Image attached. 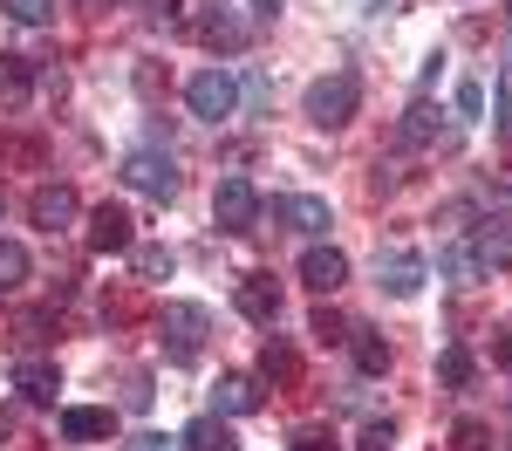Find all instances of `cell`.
Returning <instances> with one entry per match:
<instances>
[{
  "label": "cell",
  "instance_id": "1",
  "mask_svg": "<svg viewBox=\"0 0 512 451\" xmlns=\"http://www.w3.org/2000/svg\"><path fill=\"white\" fill-rule=\"evenodd\" d=\"M355 110H362V82H355L349 69H335V76H321L315 89H308V123H315V130H342Z\"/></svg>",
  "mask_w": 512,
  "mask_h": 451
},
{
  "label": "cell",
  "instance_id": "2",
  "mask_svg": "<svg viewBox=\"0 0 512 451\" xmlns=\"http://www.w3.org/2000/svg\"><path fill=\"white\" fill-rule=\"evenodd\" d=\"M205 335H212V315H205L198 301H171V308H164V356L178 369L205 356Z\"/></svg>",
  "mask_w": 512,
  "mask_h": 451
},
{
  "label": "cell",
  "instance_id": "3",
  "mask_svg": "<svg viewBox=\"0 0 512 451\" xmlns=\"http://www.w3.org/2000/svg\"><path fill=\"white\" fill-rule=\"evenodd\" d=\"M117 178L130 185V192H144V199H178V164H171V151H158V144H144V151H130V158L117 164Z\"/></svg>",
  "mask_w": 512,
  "mask_h": 451
},
{
  "label": "cell",
  "instance_id": "4",
  "mask_svg": "<svg viewBox=\"0 0 512 451\" xmlns=\"http://www.w3.org/2000/svg\"><path fill=\"white\" fill-rule=\"evenodd\" d=\"M185 103H192V117L226 123V117L239 110V82H233V69H198V76L185 82Z\"/></svg>",
  "mask_w": 512,
  "mask_h": 451
},
{
  "label": "cell",
  "instance_id": "5",
  "mask_svg": "<svg viewBox=\"0 0 512 451\" xmlns=\"http://www.w3.org/2000/svg\"><path fill=\"white\" fill-rule=\"evenodd\" d=\"M260 212H267V199L253 192V178H226V185L212 192V219H219V233H253Z\"/></svg>",
  "mask_w": 512,
  "mask_h": 451
},
{
  "label": "cell",
  "instance_id": "6",
  "mask_svg": "<svg viewBox=\"0 0 512 451\" xmlns=\"http://www.w3.org/2000/svg\"><path fill=\"white\" fill-rule=\"evenodd\" d=\"M267 212H274L280 226L308 233V240H321V233H328V199H308V192H280V199L267 205Z\"/></svg>",
  "mask_w": 512,
  "mask_h": 451
},
{
  "label": "cell",
  "instance_id": "7",
  "mask_svg": "<svg viewBox=\"0 0 512 451\" xmlns=\"http://www.w3.org/2000/svg\"><path fill=\"white\" fill-rule=\"evenodd\" d=\"M465 253H472V267H478V274H506V267H512V226L485 219L472 240H465Z\"/></svg>",
  "mask_w": 512,
  "mask_h": 451
},
{
  "label": "cell",
  "instance_id": "8",
  "mask_svg": "<svg viewBox=\"0 0 512 451\" xmlns=\"http://www.w3.org/2000/svg\"><path fill=\"white\" fill-rule=\"evenodd\" d=\"M301 281L315 287V294H335V287L349 281V253L342 246H308L301 253Z\"/></svg>",
  "mask_w": 512,
  "mask_h": 451
},
{
  "label": "cell",
  "instance_id": "9",
  "mask_svg": "<svg viewBox=\"0 0 512 451\" xmlns=\"http://www.w3.org/2000/svg\"><path fill=\"white\" fill-rule=\"evenodd\" d=\"M239 315L260 322V328L280 322V281L274 274H246V281H239Z\"/></svg>",
  "mask_w": 512,
  "mask_h": 451
},
{
  "label": "cell",
  "instance_id": "10",
  "mask_svg": "<svg viewBox=\"0 0 512 451\" xmlns=\"http://www.w3.org/2000/svg\"><path fill=\"white\" fill-rule=\"evenodd\" d=\"M28 212H35V226H41V233H62V226L76 219L82 205H76V192H69V185H41Z\"/></svg>",
  "mask_w": 512,
  "mask_h": 451
},
{
  "label": "cell",
  "instance_id": "11",
  "mask_svg": "<svg viewBox=\"0 0 512 451\" xmlns=\"http://www.w3.org/2000/svg\"><path fill=\"white\" fill-rule=\"evenodd\" d=\"M89 246H96V253H130V212L96 205V212H89Z\"/></svg>",
  "mask_w": 512,
  "mask_h": 451
},
{
  "label": "cell",
  "instance_id": "12",
  "mask_svg": "<svg viewBox=\"0 0 512 451\" xmlns=\"http://www.w3.org/2000/svg\"><path fill=\"white\" fill-rule=\"evenodd\" d=\"M14 390H21L28 404H55L62 376H55V363H41V356H21V363H14Z\"/></svg>",
  "mask_w": 512,
  "mask_h": 451
},
{
  "label": "cell",
  "instance_id": "13",
  "mask_svg": "<svg viewBox=\"0 0 512 451\" xmlns=\"http://www.w3.org/2000/svg\"><path fill=\"white\" fill-rule=\"evenodd\" d=\"M376 281L390 287L396 301H410V294H417V287H424V260H417V253H390V260H383V267H376Z\"/></svg>",
  "mask_w": 512,
  "mask_h": 451
},
{
  "label": "cell",
  "instance_id": "14",
  "mask_svg": "<svg viewBox=\"0 0 512 451\" xmlns=\"http://www.w3.org/2000/svg\"><path fill=\"white\" fill-rule=\"evenodd\" d=\"M178 445H185V451H239V438H233V424H226V417H192Z\"/></svg>",
  "mask_w": 512,
  "mask_h": 451
},
{
  "label": "cell",
  "instance_id": "15",
  "mask_svg": "<svg viewBox=\"0 0 512 451\" xmlns=\"http://www.w3.org/2000/svg\"><path fill=\"white\" fill-rule=\"evenodd\" d=\"M28 96H35L28 62H21V55H0V110H28Z\"/></svg>",
  "mask_w": 512,
  "mask_h": 451
},
{
  "label": "cell",
  "instance_id": "16",
  "mask_svg": "<svg viewBox=\"0 0 512 451\" xmlns=\"http://www.w3.org/2000/svg\"><path fill=\"white\" fill-rule=\"evenodd\" d=\"M110 431H117V417H110V410H89V404L62 410V438H76V445H89V438H110Z\"/></svg>",
  "mask_w": 512,
  "mask_h": 451
},
{
  "label": "cell",
  "instance_id": "17",
  "mask_svg": "<svg viewBox=\"0 0 512 451\" xmlns=\"http://www.w3.org/2000/svg\"><path fill=\"white\" fill-rule=\"evenodd\" d=\"M349 342H355V369H362V376H383V369H390V342H383L376 328H349Z\"/></svg>",
  "mask_w": 512,
  "mask_h": 451
},
{
  "label": "cell",
  "instance_id": "18",
  "mask_svg": "<svg viewBox=\"0 0 512 451\" xmlns=\"http://www.w3.org/2000/svg\"><path fill=\"white\" fill-rule=\"evenodd\" d=\"M219 410H226V417L260 410V383H253V376H219Z\"/></svg>",
  "mask_w": 512,
  "mask_h": 451
},
{
  "label": "cell",
  "instance_id": "19",
  "mask_svg": "<svg viewBox=\"0 0 512 451\" xmlns=\"http://www.w3.org/2000/svg\"><path fill=\"white\" fill-rule=\"evenodd\" d=\"M35 274V260H28V246L21 240H0V294H14V287Z\"/></svg>",
  "mask_w": 512,
  "mask_h": 451
},
{
  "label": "cell",
  "instance_id": "20",
  "mask_svg": "<svg viewBox=\"0 0 512 451\" xmlns=\"http://www.w3.org/2000/svg\"><path fill=\"white\" fill-rule=\"evenodd\" d=\"M437 117H444V110L410 103V117H403V130H396V137H403V144H431V137H437Z\"/></svg>",
  "mask_w": 512,
  "mask_h": 451
},
{
  "label": "cell",
  "instance_id": "21",
  "mask_svg": "<svg viewBox=\"0 0 512 451\" xmlns=\"http://www.w3.org/2000/svg\"><path fill=\"white\" fill-rule=\"evenodd\" d=\"M437 274H444V281H478V267H472V253H465V240H451L444 253H437Z\"/></svg>",
  "mask_w": 512,
  "mask_h": 451
},
{
  "label": "cell",
  "instance_id": "22",
  "mask_svg": "<svg viewBox=\"0 0 512 451\" xmlns=\"http://www.w3.org/2000/svg\"><path fill=\"white\" fill-rule=\"evenodd\" d=\"M437 376H444L451 390H465V383H472V356H465V349H444V356H437Z\"/></svg>",
  "mask_w": 512,
  "mask_h": 451
},
{
  "label": "cell",
  "instance_id": "23",
  "mask_svg": "<svg viewBox=\"0 0 512 451\" xmlns=\"http://www.w3.org/2000/svg\"><path fill=\"white\" fill-rule=\"evenodd\" d=\"M451 451H492V431H485L478 417H465V424L451 431Z\"/></svg>",
  "mask_w": 512,
  "mask_h": 451
},
{
  "label": "cell",
  "instance_id": "24",
  "mask_svg": "<svg viewBox=\"0 0 512 451\" xmlns=\"http://www.w3.org/2000/svg\"><path fill=\"white\" fill-rule=\"evenodd\" d=\"M0 7H7V14H14L21 28H41V21L55 14V0H0Z\"/></svg>",
  "mask_w": 512,
  "mask_h": 451
},
{
  "label": "cell",
  "instance_id": "25",
  "mask_svg": "<svg viewBox=\"0 0 512 451\" xmlns=\"http://www.w3.org/2000/svg\"><path fill=\"white\" fill-rule=\"evenodd\" d=\"M260 363H267V376H280V383H294V349H287V342H267V356H260Z\"/></svg>",
  "mask_w": 512,
  "mask_h": 451
},
{
  "label": "cell",
  "instance_id": "26",
  "mask_svg": "<svg viewBox=\"0 0 512 451\" xmlns=\"http://www.w3.org/2000/svg\"><path fill=\"white\" fill-rule=\"evenodd\" d=\"M137 274H144V281H164V274H171V253H164V246H137Z\"/></svg>",
  "mask_w": 512,
  "mask_h": 451
},
{
  "label": "cell",
  "instance_id": "27",
  "mask_svg": "<svg viewBox=\"0 0 512 451\" xmlns=\"http://www.w3.org/2000/svg\"><path fill=\"white\" fill-rule=\"evenodd\" d=\"M294 451H335V431L328 424H301L294 431Z\"/></svg>",
  "mask_w": 512,
  "mask_h": 451
},
{
  "label": "cell",
  "instance_id": "28",
  "mask_svg": "<svg viewBox=\"0 0 512 451\" xmlns=\"http://www.w3.org/2000/svg\"><path fill=\"white\" fill-rule=\"evenodd\" d=\"M396 445V431H390V424H369V431H362V445H355V451H390Z\"/></svg>",
  "mask_w": 512,
  "mask_h": 451
},
{
  "label": "cell",
  "instance_id": "29",
  "mask_svg": "<svg viewBox=\"0 0 512 451\" xmlns=\"http://www.w3.org/2000/svg\"><path fill=\"white\" fill-rule=\"evenodd\" d=\"M123 404H130V410L151 404V376H130V383H123Z\"/></svg>",
  "mask_w": 512,
  "mask_h": 451
},
{
  "label": "cell",
  "instance_id": "30",
  "mask_svg": "<svg viewBox=\"0 0 512 451\" xmlns=\"http://www.w3.org/2000/svg\"><path fill=\"white\" fill-rule=\"evenodd\" d=\"M458 110H465V117L485 110V89H478V82H458Z\"/></svg>",
  "mask_w": 512,
  "mask_h": 451
},
{
  "label": "cell",
  "instance_id": "31",
  "mask_svg": "<svg viewBox=\"0 0 512 451\" xmlns=\"http://www.w3.org/2000/svg\"><path fill=\"white\" fill-rule=\"evenodd\" d=\"M315 335H321V342H342L349 328H342V315H328V308H321V315H315Z\"/></svg>",
  "mask_w": 512,
  "mask_h": 451
},
{
  "label": "cell",
  "instance_id": "32",
  "mask_svg": "<svg viewBox=\"0 0 512 451\" xmlns=\"http://www.w3.org/2000/svg\"><path fill=\"white\" fill-rule=\"evenodd\" d=\"M485 199H492V205H512V164L492 178V185H485Z\"/></svg>",
  "mask_w": 512,
  "mask_h": 451
},
{
  "label": "cell",
  "instance_id": "33",
  "mask_svg": "<svg viewBox=\"0 0 512 451\" xmlns=\"http://www.w3.org/2000/svg\"><path fill=\"white\" fill-rule=\"evenodd\" d=\"M123 451H178V445H171V438H158V431H137Z\"/></svg>",
  "mask_w": 512,
  "mask_h": 451
},
{
  "label": "cell",
  "instance_id": "34",
  "mask_svg": "<svg viewBox=\"0 0 512 451\" xmlns=\"http://www.w3.org/2000/svg\"><path fill=\"white\" fill-rule=\"evenodd\" d=\"M492 363H499V369H512V335H499V342H492Z\"/></svg>",
  "mask_w": 512,
  "mask_h": 451
},
{
  "label": "cell",
  "instance_id": "35",
  "mask_svg": "<svg viewBox=\"0 0 512 451\" xmlns=\"http://www.w3.org/2000/svg\"><path fill=\"white\" fill-rule=\"evenodd\" d=\"M246 7H253V14H280V0H246Z\"/></svg>",
  "mask_w": 512,
  "mask_h": 451
},
{
  "label": "cell",
  "instance_id": "36",
  "mask_svg": "<svg viewBox=\"0 0 512 451\" xmlns=\"http://www.w3.org/2000/svg\"><path fill=\"white\" fill-rule=\"evenodd\" d=\"M7 431H14V424H7V410H0V438H7Z\"/></svg>",
  "mask_w": 512,
  "mask_h": 451
},
{
  "label": "cell",
  "instance_id": "37",
  "mask_svg": "<svg viewBox=\"0 0 512 451\" xmlns=\"http://www.w3.org/2000/svg\"><path fill=\"white\" fill-rule=\"evenodd\" d=\"M506 7H512V0H506Z\"/></svg>",
  "mask_w": 512,
  "mask_h": 451
}]
</instances>
